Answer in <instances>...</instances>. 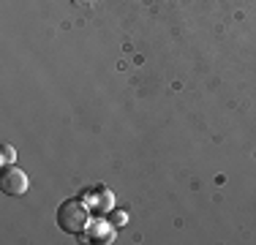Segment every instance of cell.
<instances>
[{"instance_id": "5b68a950", "label": "cell", "mask_w": 256, "mask_h": 245, "mask_svg": "<svg viewBox=\"0 0 256 245\" xmlns=\"http://www.w3.org/2000/svg\"><path fill=\"white\" fill-rule=\"evenodd\" d=\"M14 158H16V150L11 144L0 147V164H3V166H11V164H14Z\"/></svg>"}, {"instance_id": "8992f818", "label": "cell", "mask_w": 256, "mask_h": 245, "mask_svg": "<svg viewBox=\"0 0 256 245\" xmlns=\"http://www.w3.org/2000/svg\"><path fill=\"white\" fill-rule=\"evenodd\" d=\"M109 224H112V226H123V224H128V212H126V210H114L112 216H109Z\"/></svg>"}, {"instance_id": "277c9868", "label": "cell", "mask_w": 256, "mask_h": 245, "mask_svg": "<svg viewBox=\"0 0 256 245\" xmlns=\"http://www.w3.org/2000/svg\"><path fill=\"white\" fill-rule=\"evenodd\" d=\"M84 234L90 242H114V226L109 220H90Z\"/></svg>"}, {"instance_id": "3957f363", "label": "cell", "mask_w": 256, "mask_h": 245, "mask_svg": "<svg viewBox=\"0 0 256 245\" xmlns=\"http://www.w3.org/2000/svg\"><path fill=\"white\" fill-rule=\"evenodd\" d=\"M84 202L90 204V210H93L96 216H104V212H109L114 207V194H112V188H106V186H96L84 194Z\"/></svg>"}, {"instance_id": "6da1fadb", "label": "cell", "mask_w": 256, "mask_h": 245, "mask_svg": "<svg viewBox=\"0 0 256 245\" xmlns=\"http://www.w3.org/2000/svg\"><path fill=\"white\" fill-rule=\"evenodd\" d=\"M90 220H93V210H90V204L84 199H66L58 207V226L66 234L82 237L88 232Z\"/></svg>"}, {"instance_id": "7a4b0ae2", "label": "cell", "mask_w": 256, "mask_h": 245, "mask_svg": "<svg viewBox=\"0 0 256 245\" xmlns=\"http://www.w3.org/2000/svg\"><path fill=\"white\" fill-rule=\"evenodd\" d=\"M0 188H3L6 196H25L28 188H30V180H28V174L20 166H3Z\"/></svg>"}]
</instances>
